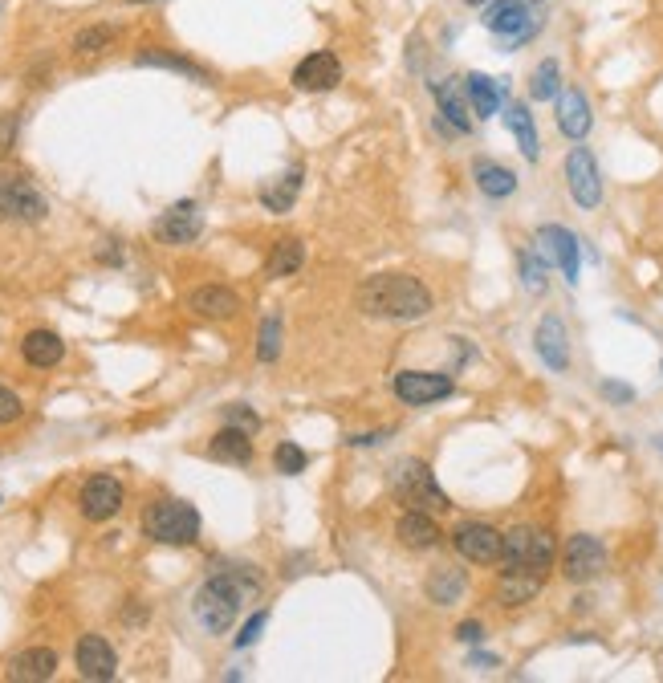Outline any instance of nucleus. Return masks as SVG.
I'll return each instance as SVG.
<instances>
[{
  "instance_id": "nucleus-1",
  "label": "nucleus",
  "mask_w": 663,
  "mask_h": 683,
  "mask_svg": "<svg viewBox=\"0 0 663 683\" xmlns=\"http://www.w3.org/2000/svg\"><path fill=\"white\" fill-rule=\"evenodd\" d=\"M261 590H265V578L253 566H224L204 578V586L192 598V614L208 635H224L236 623L240 606L249 598H261Z\"/></svg>"
},
{
  "instance_id": "nucleus-2",
  "label": "nucleus",
  "mask_w": 663,
  "mask_h": 683,
  "mask_svg": "<svg viewBox=\"0 0 663 683\" xmlns=\"http://www.w3.org/2000/svg\"><path fill=\"white\" fill-rule=\"evenodd\" d=\"M354 301L375 322H424L432 314L428 285L411 273H375L358 285Z\"/></svg>"
},
{
  "instance_id": "nucleus-3",
  "label": "nucleus",
  "mask_w": 663,
  "mask_h": 683,
  "mask_svg": "<svg viewBox=\"0 0 663 683\" xmlns=\"http://www.w3.org/2000/svg\"><path fill=\"white\" fill-rule=\"evenodd\" d=\"M387 488H391V496H395L403 509H424V513H444V509H452L448 492L436 484L432 464H424L419 456H399V460L387 468Z\"/></svg>"
},
{
  "instance_id": "nucleus-4",
  "label": "nucleus",
  "mask_w": 663,
  "mask_h": 683,
  "mask_svg": "<svg viewBox=\"0 0 663 683\" xmlns=\"http://www.w3.org/2000/svg\"><path fill=\"white\" fill-rule=\"evenodd\" d=\"M143 533L159 545H196L200 541V513L188 501H155L143 513Z\"/></svg>"
},
{
  "instance_id": "nucleus-5",
  "label": "nucleus",
  "mask_w": 663,
  "mask_h": 683,
  "mask_svg": "<svg viewBox=\"0 0 663 683\" xmlns=\"http://www.w3.org/2000/svg\"><path fill=\"white\" fill-rule=\"evenodd\" d=\"M554 557H558V545H554V537L546 529H537V525H513L505 533L501 562L513 566V570H537V574H546L554 566Z\"/></svg>"
},
{
  "instance_id": "nucleus-6",
  "label": "nucleus",
  "mask_w": 663,
  "mask_h": 683,
  "mask_svg": "<svg viewBox=\"0 0 663 683\" xmlns=\"http://www.w3.org/2000/svg\"><path fill=\"white\" fill-rule=\"evenodd\" d=\"M49 204L45 196L29 183V175L21 171H0V220H17V224H37L45 220Z\"/></svg>"
},
{
  "instance_id": "nucleus-7",
  "label": "nucleus",
  "mask_w": 663,
  "mask_h": 683,
  "mask_svg": "<svg viewBox=\"0 0 663 683\" xmlns=\"http://www.w3.org/2000/svg\"><path fill=\"white\" fill-rule=\"evenodd\" d=\"M537 257L546 265H558L562 277L570 285H578V273H582V248H578V236L562 224H541L537 228Z\"/></svg>"
},
{
  "instance_id": "nucleus-8",
  "label": "nucleus",
  "mask_w": 663,
  "mask_h": 683,
  "mask_svg": "<svg viewBox=\"0 0 663 683\" xmlns=\"http://www.w3.org/2000/svg\"><path fill=\"white\" fill-rule=\"evenodd\" d=\"M452 545L464 562L472 566H497L501 553H505V533L485 525V521H464L456 533H452Z\"/></svg>"
},
{
  "instance_id": "nucleus-9",
  "label": "nucleus",
  "mask_w": 663,
  "mask_h": 683,
  "mask_svg": "<svg viewBox=\"0 0 663 683\" xmlns=\"http://www.w3.org/2000/svg\"><path fill=\"white\" fill-rule=\"evenodd\" d=\"M391 391L407 407H428V403L448 399L456 391V383H452V375H440V370H399Z\"/></svg>"
},
{
  "instance_id": "nucleus-10",
  "label": "nucleus",
  "mask_w": 663,
  "mask_h": 683,
  "mask_svg": "<svg viewBox=\"0 0 663 683\" xmlns=\"http://www.w3.org/2000/svg\"><path fill=\"white\" fill-rule=\"evenodd\" d=\"M602 570H607V549L594 533H574L562 549V574L566 582H594Z\"/></svg>"
},
{
  "instance_id": "nucleus-11",
  "label": "nucleus",
  "mask_w": 663,
  "mask_h": 683,
  "mask_svg": "<svg viewBox=\"0 0 663 683\" xmlns=\"http://www.w3.org/2000/svg\"><path fill=\"white\" fill-rule=\"evenodd\" d=\"M566 188L574 196L578 208H598L602 204V175H598V159L590 155V147H570L566 155Z\"/></svg>"
},
{
  "instance_id": "nucleus-12",
  "label": "nucleus",
  "mask_w": 663,
  "mask_h": 683,
  "mask_svg": "<svg viewBox=\"0 0 663 683\" xmlns=\"http://www.w3.org/2000/svg\"><path fill=\"white\" fill-rule=\"evenodd\" d=\"M497 41L517 37V33H537V17H533V0H489L485 17H480Z\"/></svg>"
},
{
  "instance_id": "nucleus-13",
  "label": "nucleus",
  "mask_w": 663,
  "mask_h": 683,
  "mask_svg": "<svg viewBox=\"0 0 663 683\" xmlns=\"http://www.w3.org/2000/svg\"><path fill=\"white\" fill-rule=\"evenodd\" d=\"M123 501H127V488L118 484L114 476H106V472L102 476H90L82 484V492H78V509H82L86 521H110V517H118Z\"/></svg>"
},
{
  "instance_id": "nucleus-14",
  "label": "nucleus",
  "mask_w": 663,
  "mask_h": 683,
  "mask_svg": "<svg viewBox=\"0 0 663 683\" xmlns=\"http://www.w3.org/2000/svg\"><path fill=\"white\" fill-rule=\"evenodd\" d=\"M338 82H342V61L330 49H314L310 57H301L297 66H293V86L301 94H326Z\"/></svg>"
},
{
  "instance_id": "nucleus-15",
  "label": "nucleus",
  "mask_w": 663,
  "mask_h": 683,
  "mask_svg": "<svg viewBox=\"0 0 663 683\" xmlns=\"http://www.w3.org/2000/svg\"><path fill=\"white\" fill-rule=\"evenodd\" d=\"M204 232V212L196 200H179L155 220V236L163 244H192Z\"/></svg>"
},
{
  "instance_id": "nucleus-16",
  "label": "nucleus",
  "mask_w": 663,
  "mask_h": 683,
  "mask_svg": "<svg viewBox=\"0 0 663 683\" xmlns=\"http://www.w3.org/2000/svg\"><path fill=\"white\" fill-rule=\"evenodd\" d=\"M533 346H537V358L546 362L554 375H566V370H570V338H566V322L558 314H546L537 322Z\"/></svg>"
},
{
  "instance_id": "nucleus-17",
  "label": "nucleus",
  "mask_w": 663,
  "mask_h": 683,
  "mask_svg": "<svg viewBox=\"0 0 663 683\" xmlns=\"http://www.w3.org/2000/svg\"><path fill=\"white\" fill-rule=\"evenodd\" d=\"M74 663H78V675L94 679V683L114 679V671H118V655L102 635H82L74 647Z\"/></svg>"
},
{
  "instance_id": "nucleus-18",
  "label": "nucleus",
  "mask_w": 663,
  "mask_h": 683,
  "mask_svg": "<svg viewBox=\"0 0 663 683\" xmlns=\"http://www.w3.org/2000/svg\"><path fill=\"white\" fill-rule=\"evenodd\" d=\"M594 127V114H590V98L578 90V86H566L558 94V131L570 139V143H582Z\"/></svg>"
},
{
  "instance_id": "nucleus-19",
  "label": "nucleus",
  "mask_w": 663,
  "mask_h": 683,
  "mask_svg": "<svg viewBox=\"0 0 663 683\" xmlns=\"http://www.w3.org/2000/svg\"><path fill=\"white\" fill-rule=\"evenodd\" d=\"M188 309L200 318H212V322H228L240 314V297L228 285H200L188 293Z\"/></svg>"
},
{
  "instance_id": "nucleus-20",
  "label": "nucleus",
  "mask_w": 663,
  "mask_h": 683,
  "mask_svg": "<svg viewBox=\"0 0 663 683\" xmlns=\"http://www.w3.org/2000/svg\"><path fill=\"white\" fill-rule=\"evenodd\" d=\"M464 94H468V106L476 118H493L509 94L505 78H489V74H468L464 78Z\"/></svg>"
},
{
  "instance_id": "nucleus-21",
  "label": "nucleus",
  "mask_w": 663,
  "mask_h": 683,
  "mask_svg": "<svg viewBox=\"0 0 663 683\" xmlns=\"http://www.w3.org/2000/svg\"><path fill=\"white\" fill-rule=\"evenodd\" d=\"M541 586H546V574L505 566V574H501V582H497V602L509 606V610H513V606H525V602H533V598L541 594Z\"/></svg>"
},
{
  "instance_id": "nucleus-22",
  "label": "nucleus",
  "mask_w": 663,
  "mask_h": 683,
  "mask_svg": "<svg viewBox=\"0 0 663 683\" xmlns=\"http://www.w3.org/2000/svg\"><path fill=\"white\" fill-rule=\"evenodd\" d=\"M395 537H399V545L403 549H432V545H440V525L432 521V513H424V509H407L403 517H399V525H395Z\"/></svg>"
},
{
  "instance_id": "nucleus-23",
  "label": "nucleus",
  "mask_w": 663,
  "mask_h": 683,
  "mask_svg": "<svg viewBox=\"0 0 663 683\" xmlns=\"http://www.w3.org/2000/svg\"><path fill=\"white\" fill-rule=\"evenodd\" d=\"M53 671H57V651L53 647H29V651L9 659L5 675L17 683H41V679H53Z\"/></svg>"
},
{
  "instance_id": "nucleus-24",
  "label": "nucleus",
  "mask_w": 663,
  "mask_h": 683,
  "mask_svg": "<svg viewBox=\"0 0 663 683\" xmlns=\"http://www.w3.org/2000/svg\"><path fill=\"white\" fill-rule=\"evenodd\" d=\"M424 594L428 602L436 606H456L464 594H468V574L460 566H436L428 578H424Z\"/></svg>"
},
{
  "instance_id": "nucleus-25",
  "label": "nucleus",
  "mask_w": 663,
  "mask_h": 683,
  "mask_svg": "<svg viewBox=\"0 0 663 683\" xmlns=\"http://www.w3.org/2000/svg\"><path fill=\"white\" fill-rule=\"evenodd\" d=\"M208 456L220 460V464H253V436L224 423L212 436V444H208Z\"/></svg>"
},
{
  "instance_id": "nucleus-26",
  "label": "nucleus",
  "mask_w": 663,
  "mask_h": 683,
  "mask_svg": "<svg viewBox=\"0 0 663 683\" xmlns=\"http://www.w3.org/2000/svg\"><path fill=\"white\" fill-rule=\"evenodd\" d=\"M21 354H25V362H29V366H37V370H53L57 362L66 358V342L57 338L53 330H29V334H25V342H21Z\"/></svg>"
},
{
  "instance_id": "nucleus-27",
  "label": "nucleus",
  "mask_w": 663,
  "mask_h": 683,
  "mask_svg": "<svg viewBox=\"0 0 663 683\" xmlns=\"http://www.w3.org/2000/svg\"><path fill=\"white\" fill-rule=\"evenodd\" d=\"M135 66H151V70H171V74H184L192 82H212V74L204 66H196L192 57H179V53H167V49H139L135 53Z\"/></svg>"
},
{
  "instance_id": "nucleus-28",
  "label": "nucleus",
  "mask_w": 663,
  "mask_h": 683,
  "mask_svg": "<svg viewBox=\"0 0 663 683\" xmlns=\"http://www.w3.org/2000/svg\"><path fill=\"white\" fill-rule=\"evenodd\" d=\"M505 127L513 131V139H517L521 155H525L529 163H537V159H541V139H537L533 114H529V106H525V102H509V106H505Z\"/></svg>"
},
{
  "instance_id": "nucleus-29",
  "label": "nucleus",
  "mask_w": 663,
  "mask_h": 683,
  "mask_svg": "<svg viewBox=\"0 0 663 683\" xmlns=\"http://www.w3.org/2000/svg\"><path fill=\"white\" fill-rule=\"evenodd\" d=\"M472 179H476V188L485 192L489 200H505V196L517 192V175L509 167L493 163V159H476L472 163Z\"/></svg>"
},
{
  "instance_id": "nucleus-30",
  "label": "nucleus",
  "mask_w": 663,
  "mask_h": 683,
  "mask_svg": "<svg viewBox=\"0 0 663 683\" xmlns=\"http://www.w3.org/2000/svg\"><path fill=\"white\" fill-rule=\"evenodd\" d=\"M432 94H436V102H440V118L448 122V127L456 131V135H468L472 131V106L460 98V90H456V82L452 78H444V86L440 82H432Z\"/></svg>"
},
{
  "instance_id": "nucleus-31",
  "label": "nucleus",
  "mask_w": 663,
  "mask_h": 683,
  "mask_svg": "<svg viewBox=\"0 0 663 683\" xmlns=\"http://www.w3.org/2000/svg\"><path fill=\"white\" fill-rule=\"evenodd\" d=\"M301 265H306V244H301L297 236H285L273 244V253L265 257V277L281 281V277H293Z\"/></svg>"
},
{
  "instance_id": "nucleus-32",
  "label": "nucleus",
  "mask_w": 663,
  "mask_h": 683,
  "mask_svg": "<svg viewBox=\"0 0 663 683\" xmlns=\"http://www.w3.org/2000/svg\"><path fill=\"white\" fill-rule=\"evenodd\" d=\"M301 175H306V171H301V167H289L281 179H273V183H265V188H261V204L269 208V212H289L293 204H297V196H301Z\"/></svg>"
},
{
  "instance_id": "nucleus-33",
  "label": "nucleus",
  "mask_w": 663,
  "mask_h": 683,
  "mask_svg": "<svg viewBox=\"0 0 663 683\" xmlns=\"http://www.w3.org/2000/svg\"><path fill=\"white\" fill-rule=\"evenodd\" d=\"M562 94V66L554 57H541L529 74V98L533 102H554Z\"/></svg>"
},
{
  "instance_id": "nucleus-34",
  "label": "nucleus",
  "mask_w": 663,
  "mask_h": 683,
  "mask_svg": "<svg viewBox=\"0 0 663 683\" xmlns=\"http://www.w3.org/2000/svg\"><path fill=\"white\" fill-rule=\"evenodd\" d=\"M306 464H310L306 448L293 444V440H281V444L273 448V468H277L281 476H297V472H306Z\"/></svg>"
},
{
  "instance_id": "nucleus-35",
  "label": "nucleus",
  "mask_w": 663,
  "mask_h": 683,
  "mask_svg": "<svg viewBox=\"0 0 663 683\" xmlns=\"http://www.w3.org/2000/svg\"><path fill=\"white\" fill-rule=\"evenodd\" d=\"M517 269H521V285L529 293H546V261H541L537 253L521 248V253H517Z\"/></svg>"
},
{
  "instance_id": "nucleus-36",
  "label": "nucleus",
  "mask_w": 663,
  "mask_h": 683,
  "mask_svg": "<svg viewBox=\"0 0 663 683\" xmlns=\"http://www.w3.org/2000/svg\"><path fill=\"white\" fill-rule=\"evenodd\" d=\"M110 41H114V29H110V25H90V29H82V33L74 37V53H78V57H94V53L110 49Z\"/></svg>"
},
{
  "instance_id": "nucleus-37",
  "label": "nucleus",
  "mask_w": 663,
  "mask_h": 683,
  "mask_svg": "<svg viewBox=\"0 0 663 683\" xmlns=\"http://www.w3.org/2000/svg\"><path fill=\"white\" fill-rule=\"evenodd\" d=\"M257 358H261V362H277V358H281V318H277V314H269V318L261 322Z\"/></svg>"
},
{
  "instance_id": "nucleus-38",
  "label": "nucleus",
  "mask_w": 663,
  "mask_h": 683,
  "mask_svg": "<svg viewBox=\"0 0 663 683\" xmlns=\"http://www.w3.org/2000/svg\"><path fill=\"white\" fill-rule=\"evenodd\" d=\"M224 423H228V427H240V431H249V436H257V431H261V415H257L253 407H245V403H228V407H224Z\"/></svg>"
},
{
  "instance_id": "nucleus-39",
  "label": "nucleus",
  "mask_w": 663,
  "mask_h": 683,
  "mask_svg": "<svg viewBox=\"0 0 663 683\" xmlns=\"http://www.w3.org/2000/svg\"><path fill=\"white\" fill-rule=\"evenodd\" d=\"M21 415H25V403H21V395H17V391H9L5 383H0V427L17 423Z\"/></svg>"
},
{
  "instance_id": "nucleus-40",
  "label": "nucleus",
  "mask_w": 663,
  "mask_h": 683,
  "mask_svg": "<svg viewBox=\"0 0 663 683\" xmlns=\"http://www.w3.org/2000/svg\"><path fill=\"white\" fill-rule=\"evenodd\" d=\"M265 623H269V610H257V614L249 618V623H245V627H240V635L232 639V643H236V651H240V647H253V643L261 639V631H265Z\"/></svg>"
},
{
  "instance_id": "nucleus-41",
  "label": "nucleus",
  "mask_w": 663,
  "mask_h": 683,
  "mask_svg": "<svg viewBox=\"0 0 663 683\" xmlns=\"http://www.w3.org/2000/svg\"><path fill=\"white\" fill-rule=\"evenodd\" d=\"M602 395H607L611 403H619V407H627V403H635V387H627V383H615V379H607L598 387Z\"/></svg>"
},
{
  "instance_id": "nucleus-42",
  "label": "nucleus",
  "mask_w": 663,
  "mask_h": 683,
  "mask_svg": "<svg viewBox=\"0 0 663 683\" xmlns=\"http://www.w3.org/2000/svg\"><path fill=\"white\" fill-rule=\"evenodd\" d=\"M456 639L472 647V643H480V639H485V627H480L476 618H468V623H460V627H456Z\"/></svg>"
},
{
  "instance_id": "nucleus-43",
  "label": "nucleus",
  "mask_w": 663,
  "mask_h": 683,
  "mask_svg": "<svg viewBox=\"0 0 663 683\" xmlns=\"http://www.w3.org/2000/svg\"><path fill=\"white\" fill-rule=\"evenodd\" d=\"M387 436H391V431H367V436H350L346 444H350V448H375V444H383Z\"/></svg>"
},
{
  "instance_id": "nucleus-44",
  "label": "nucleus",
  "mask_w": 663,
  "mask_h": 683,
  "mask_svg": "<svg viewBox=\"0 0 663 683\" xmlns=\"http://www.w3.org/2000/svg\"><path fill=\"white\" fill-rule=\"evenodd\" d=\"M497 663H501V659L489 655V651H472V655H468V667H476V671H493Z\"/></svg>"
},
{
  "instance_id": "nucleus-45",
  "label": "nucleus",
  "mask_w": 663,
  "mask_h": 683,
  "mask_svg": "<svg viewBox=\"0 0 663 683\" xmlns=\"http://www.w3.org/2000/svg\"><path fill=\"white\" fill-rule=\"evenodd\" d=\"M464 5H468V9H485V5H489V0H464Z\"/></svg>"
},
{
  "instance_id": "nucleus-46",
  "label": "nucleus",
  "mask_w": 663,
  "mask_h": 683,
  "mask_svg": "<svg viewBox=\"0 0 663 683\" xmlns=\"http://www.w3.org/2000/svg\"><path fill=\"white\" fill-rule=\"evenodd\" d=\"M655 448H659V452H663V436H655Z\"/></svg>"
},
{
  "instance_id": "nucleus-47",
  "label": "nucleus",
  "mask_w": 663,
  "mask_h": 683,
  "mask_svg": "<svg viewBox=\"0 0 663 683\" xmlns=\"http://www.w3.org/2000/svg\"><path fill=\"white\" fill-rule=\"evenodd\" d=\"M131 5H151V0H131Z\"/></svg>"
},
{
  "instance_id": "nucleus-48",
  "label": "nucleus",
  "mask_w": 663,
  "mask_h": 683,
  "mask_svg": "<svg viewBox=\"0 0 663 683\" xmlns=\"http://www.w3.org/2000/svg\"><path fill=\"white\" fill-rule=\"evenodd\" d=\"M533 5H541V0H533Z\"/></svg>"
}]
</instances>
